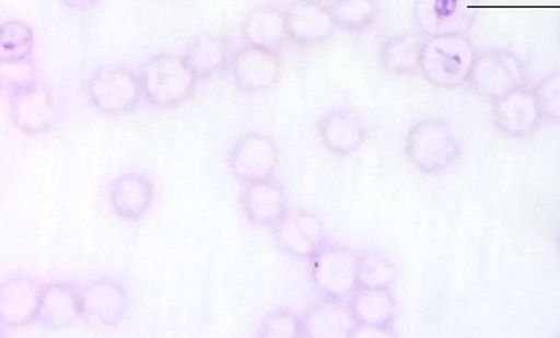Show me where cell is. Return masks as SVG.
Returning <instances> with one entry per match:
<instances>
[{
  "mask_svg": "<svg viewBox=\"0 0 560 338\" xmlns=\"http://www.w3.org/2000/svg\"><path fill=\"white\" fill-rule=\"evenodd\" d=\"M241 34L247 45L279 50L290 42L285 11L276 7H258L245 18Z\"/></svg>",
  "mask_w": 560,
  "mask_h": 338,
  "instance_id": "21",
  "label": "cell"
},
{
  "mask_svg": "<svg viewBox=\"0 0 560 338\" xmlns=\"http://www.w3.org/2000/svg\"><path fill=\"white\" fill-rule=\"evenodd\" d=\"M43 287L28 276L7 279L0 289V326L23 328L37 320Z\"/></svg>",
  "mask_w": 560,
  "mask_h": 338,
  "instance_id": "15",
  "label": "cell"
},
{
  "mask_svg": "<svg viewBox=\"0 0 560 338\" xmlns=\"http://www.w3.org/2000/svg\"><path fill=\"white\" fill-rule=\"evenodd\" d=\"M303 337L350 338L358 324L348 299L325 298L302 317Z\"/></svg>",
  "mask_w": 560,
  "mask_h": 338,
  "instance_id": "17",
  "label": "cell"
},
{
  "mask_svg": "<svg viewBox=\"0 0 560 338\" xmlns=\"http://www.w3.org/2000/svg\"><path fill=\"white\" fill-rule=\"evenodd\" d=\"M527 68L516 54L508 49L478 54L470 69L468 84L490 101L504 98L509 93L524 88Z\"/></svg>",
  "mask_w": 560,
  "mask_h": 338,
  "instance_id": "5",
  "label": "cell"
},
{
  "mask_svg": "<svg viewBox=\"0 0 560 338\" xmlns=\"http://www.w3.org/2000/svg\"><path fill=\"white\" fill-rule=\"evenodd\" d=\"M279 161L278 143L258 131L241 136L229 155L233 176L245 185L273 178Z\"/></svg>",
  "mask_w": 560,
  "mask_h": 338,
  "instance_id": "8",
  "label": "cell"
},
{
  "mask_svg": "<svg viewBox=\"0 0 560 338\" xmlns=\"http://www.w3.org/2000/svg\"><path fill=\"white\" fill-rule=\"evenodd\" d=\"M480 0H415L413 18L427 37L466 34L476 25Z\"/></svg>",
  "mask_w": 560,
  "mask_h": 338,
  "instance_id": "7",
  "label": "cell"
},
{
  "mask_svg": "<svg viewBox=\"0 0 560 338\" xmlns=\"http://www.w3.org/2000/svg\"><path fill=\"white\" fill-rule=\"evenodd\" d=\"M288 37L295 46L323 45L338 28L329 7L318 0H295L285 10Z\"/></svg>",
  "mask_w": 560,
  "mask_h": 338,
  "instance_id": "12",
  "label": "cell"
},
{
  "mask_svg": "<svg viewBox=\"0 0 560 338\" xmlns=\"http://www.w3.org/2000/svg\"><path fill=\"white\" fill-rule=\"evenodd\" d=\"M283 60L278 50L245 45L233 53L231 71L236 88L247 95L273 89L282 77Z\"/></svg>",
  "mask_w": 560,
  "mask_h": 338,
  "instance_id": "9",
  "label": "cell"
},
{
  "mask_svg": "<svg viewBox=\"0 0 560 338\" xmlns=\"http://www.w3.org/2000/svg\"><path fill=\"white\" fill-rule=\"evenodd\" d=\"M493 126L512 139H525L542 124L538 100L533 89L521 88L493 103Z\"/></svg>",
  "mask_w": 560,
  "mask_h": 338,
  "instance_id": "13",
  "label": "cell"
},
{
  "mask_svg": "<svg viewBox=\"0 0 560 338\" xmlns=\"http://www.w3.org/2000/svg\"><path fill=\"white\" fill-rule=\"evenodd\" d=\"M143 100L158 108L180 107L196 93L198 77L185 57L158 54L148 58L139 71Z\"/></svg>",
  "mask_w": 560,
  "mask_h": 338,
  "instance_id": "3",
  "label": "cell"
},
{
  "mask_svg": "<svg viewBox=\"0 0 560 338\" xmlns=\"http://www.w3.org/2000/svg\"><path fill=\"white\" fill-rule=\"evenodd\" d=\"M559 34H560V23H559Z\"/></svg>",
  "mask_w": 560,
  "mask_h": 338,
  "instance_id": "34",
  "label": "cell"
},
{
  "mask_svg": "<svg viewBox=\"0 0 560 338\" xmlns=\"http://www.w3.org/2000/svg\"><path fill=\"white\" fill-rule=\"evenodd\" d=\"M183 57L198 80H203L231 68L233 54L225 38L200 36L190 43Z\"/></svg>",
  "mask_w": 560,
  "mask_h": 338,
  "instance_id": "23",
  "label": "cell"
},
{
  "mask_svg": "<svg viewBox=\"0 0 560 338\" xmlns=\"http://www.w3.org/2000/svg\"><path fill=\"white\" fill-rule=\"evenodd\" d=\"M34 33L28 23L7 21L0 28V58L28 60L33 56Z\"/></svg>",
  "mask_w": 560,
  "mask_h": 338,
  "instance_id": "27",
  "label": "cell"
},
{
  "mask_svg": "<svg viewBox=\"0 0 560 338\" xmlns=\"http://www.w3.org/2000/svg\"><path fill=\"white\" fill-rule=\"evenodd\" d=\"M271 231L280 250L299 259H313L326 244L323 221L302 208L288 209Z\"/></svg>",
  "mask_w": 560,
  "mask_h": 338,
  "instance_id": "10",
  "label": "cell"
},
{
  "mask_svg": "<svg viewBox=\"0 0 560 338\" xmlns=\"http://www.w3.org/2000/svg\"><path fill=\"white\" fill-rule=\"evenodd\" d=\"M11 118L26 136L46 133L56 126L58 110L49 88L40 83L11 93Z\"/></svg>",
  "mask_w": 560,
  "mask_h": 338,
  "instance_id": "11",
  "label": "cell"
},
{
  "mask_svg": "<svg viewBox=\"0 0 560 338\" xmlns=\"http://www.w3.org/2000/svg\"><path fill=\"white\" fill-rule=\"evenodd\" d=\"M477 56L476 46L466 34L428 37L420 73L434 88L453 91L468 84Z\"/></svg>",
  "mask_w": 560,
  "mask_h": 338,
  "instance_id": "1",
  "label": "cell"
},
{
  "mask_svg": "<svg viewBox=\"0 0 560 338\" xmlns=\"http://www.w3.org/2000/svg\"><path fill=\"white\" fill-rule=\"evenodd\" d=\"M406 155L420 173L434 176L460 159L462 142L448 120L420 119L408 130Z\"/></svg>",
  "mask_w": 560,
  "mask_h": 338,
  "instance_id": "2",
  "label": "cell"
},
{
  "mask_svg": "<svg viewBox=\"0 0 560 338\" xmlns=\"http://www.w3.org/2000/svg\"><path fill=\"white\" fill-rule=\"evenodd\" d=\"M81 316L80 290L68 282H54L43 287L37 320L45 328L61 331L75 325Z\"/></svg>",
  "mask_w": 560,
  "mask_h": 338,
  "instance_id": "20",
  "label": "cell"
},
{
  "mask_svg": "<svg viewBox=\"0 0 560 338\" xmlns=\"http://www.w3.org/2000/svg\"><path fill=\"white\" fill-rule=\"evenodd\" d=\"M81 316L96 325L115 326L127 313L128 294L112 279H96L80 291Z\"/></svg>",
  "mask_w": 560,
  "mask_h": 338,
  "instance_id": "16",
  "label": "cell"
},
{
  "mask_svg": "<svg viewBox=\"0 0 560 338\" xmlns=\"http://www.w3.org/2000/svg\"><path fill=\"white\" fill-rule=\"evenodd\" d=\"M540 115L547 123H560V71L550 73L540 80L535 89Z\"/></svg>",
  "mask_w": 560,
  "mask_h": 338,
  "instance_id": "29",
  "label": "cell"
},
{
  "mask_svg": "<svg viewBox=\"0 0 560 338\" xmlns=\"http://www.w3.org/2000/svg\"><path fill=\"white\" fill-rule=\"evenodd\" d=\"M398 279V267L388 256L368 250L360 254L358 289H392Z\"/></svg>",
  "mask_w": 560,
  "mask_h": 338,
  "instance_id": "26",
  "label": "cell"
},
{
  "mask_svg": "<svg viewBox=\"0 0 560 338\" xmlns=\"http://www.w3.org/2000/svg\"><path fill=\"white\" fill-rule=\"evenodd\" d=\"M60 2L70 10L88 11L98 5L101 0H60Z\"/></svg>",
  "mask_w": 560,
  "mask_h": 338,
  "instance_id": "32",
  "label": "cell"
},
{
  "mask_svg": "<svg viewBox=\"0 0 560 338\" xmlns=\"http://www.w3.org/2000/svg\"><path fill=\"white\" fill-rule=\"evenodd\" d=\"M241 203L250 223L270 229H273L290 209L285 190L273 178L245 186Z\"/></svg>",
  "mask_w": 560,
  "mask_h": 338,
  "instance_id": "19",
  "label": "cell"
},
{
  "mask_svg": "<svg viewBox=\"0 0 560 338\" xmlns=\"http://www.w3.org/2000/svg\"><path fill=\"white\" fill-rule=\"evenodd\" d=\"M259 337L262 338H301L303 320L290 310H278L267 314L260 324Z\"/></svg>",
  "mask_w": 560,
  "mask_h": 338,
  "instance_id": "28",
  "label": "cell"
},
{
  "mask_svg": "<svg viewBox=\"0 0 560 338\" xmlns=\"http://www.w3.org/2000/svg\"><path fill=\"white\" fill-rule=\"evenodd\" d=\"M395 329L385 326L357 324L350 338H392L395 337Z\"/></svg>",
  "mask_w": 560,
  "mask_h": 338,
  "instance_id": "31",
  "label": "cell"
},
{
  "mask_svg": "<svg viewBox=\"0 0 560 338\" xmlns=\"http://www.w3.org/2000/svg\"><path fill=\"white\" fill-rule=\"evenodd\" d=\"M311 279L325 298L350 299L358 289L360 254L340 244L326 243L314 256Z\"/></svg>",
  "mask_w": 560,
  "mask_h": 338,
  "instance_id": "6",
  "label": "cell"
},
{
  "mask_svg": "<svg viewBox=\"0 0 560 338\" xmlns=\"http://www.w3.org/2000/svg\"><path fill=\"white\" fill-rule=\"evenodd\" d=\"M0 80H2L3 88L11 93L38 83L37 77H35V66L31 58L28 60H2Z\"/></svg>",
  "mask_w": 560,
  "mask_h": 338,
  "instance_id": "30",
  "label": "cell"
},
{
  "mask_svg": "<svg viewBox=\"0 0 560 338\" xmlns=\"http://www.w3.org/2000/svg\"><path fill=\"white\" fill-rule=\"evenodd\" d=\"M318 136L326 150L346 158L363 149L368 141V126L360 113L350 107H336L317 123Z\"/></svg>",
  "mask_w": 560,
  "mask_h": 338,
  "instance_id": "14",
  "label": "cell"
},
{
  "mask_svg": "<svg viewBox=\"0 0 560 338\" xmlns=\"http://www.w3.org/2000/svg\"><path fill=\"white\" fill-rule=\"evenodd\" d=\"M558 250H559V258H560V233H559V240H558Z\"/></svg>",
  "mask_w": 560,
  "mask_h": 338,
  "instance_id": "33",
  "label": "cell"
},
{
  "mask_svg": "<svg viewBox=\"0 0 560 338\" xmlns=\"http://www.w3.org/2000/svg\"><path fill=\"white\" fill-rule=\"evenodd\" d=\"M338 28L350 34H364L378 21V0H334L329 5Z\"/></svg>",
  "mask_w": 560,
  "mask_h": 338,
  "instance_id": "25",
  "label": "cell"
},
{
  "mask_svg": "<svg viewBox=\"0 0 560 338\" xmlns=\"http://www.w3.org/2000/svg\"><path fill=\"white\" fill-rule=\"evenodd\" d=\"M427 38L420 31L385 38L380 49V61L384 71L398 77L420 72Z\"/></svg>",
  "mask_w": 560,
  "mask_h": 338,
  "instance_id": "22",
  "label": "cell"
},
{
  "mask_svg": "<svg viewBox=\"0 0 560 338\" xmlns=\"http://www.w3.org/2000/svg\"><path fill=\"white\" fill-rule=\"evenodd\" d=\"M350 306L358 324L393 328L396 320V299L390 289H357Z\"/></svg>",
  "mask_w": 560,
  "mask_h": 338,
  "instance_id": "24",
  "label": "cell"
},
{
  "mask_svg": "<svg viewBox=\"0 0 560 338\" xmlns=\"http://www.w3.org/2000/svg\"><path fill=\"white\" fill-rule=\"evenodd\" d=\"M108 200H110L113 212L119 219L142 220L153 206V182L140 173L122 174L110 185Z\"/></svg>",
  "mask_w": 560,
  "mask_h": 338,
  "instance_id": "18",
  "label": "cell"
},
{
  "mask_svg": "<svg viewBox=\"0 0 560 338\" xmlns=\"http://www.w3.org/2000/svg\"><path fill=\"white\" fill-rule=\"evenodd\" d=\"M89 100L104 115L120 116L136 110L143 100L139 73L126 66H103L89 78Z\"/></svg>",
  "mask_w": 560,
  "mask_h": 338,
  "instance_id": "4",
  "label": "cell"
}]
</instances>
